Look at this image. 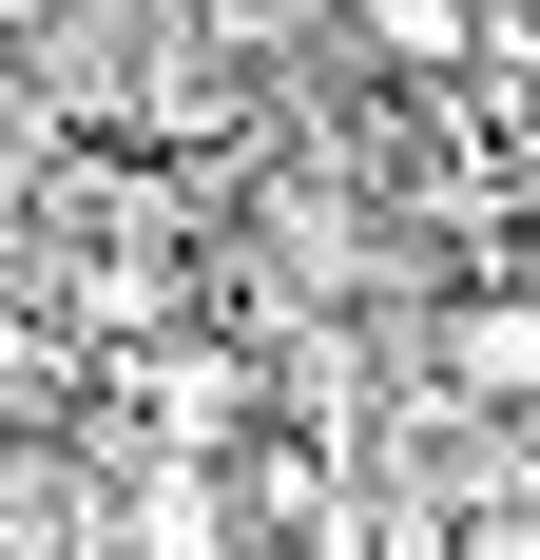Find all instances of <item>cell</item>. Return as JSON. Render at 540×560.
<instances>
[{"mask_svg":"<svg viewBox=\"0 0 540 560\" xmlns=\"http://www.w3.org/2000/svg\"><path fill=\"white\" fill-rule=\"evenodd\" d=\"M444 406H502V425L540 406V290H463L444 310Z\"/></svg>","mask_w":540,"mask_h":560,"instance_id":"1","label":"cell"},{"mask_svg":"<svg viewBox=\"0 0 540 560\" xmlns=\"http://www.w3.org/2000/svg\"><path fill=\"white\" fill-rule=\"evenodd\" d=\"M444 560H540V503H483V522H463Z\"/></svg>","mask_w":540,"mask_h":560,"instance_id":"3","label":"cell"},{"mask_svg":"<svg viewBox=\"0 0 540 560\" xmlns=\"http://www.w3.org/2000/svg\"><path fill=\"white\" fill-rule=\"evenodd\" d=\"M521 425H540V406H521Z\"/></svg>","mask_w":540,"mask_h":560,"instance_id":"4","label":"cell"},{"mask_svg":"<svg viewBox=\"0 0 540 560\" xmlns=\"http://www.w3.org/2000/svg\"><path fill=\"white\" fill-rule=\"evenodd\" d=\"M348 20H367L386 78H463V58H483V0H348Z\"/></svg>","mask_w":540,"mask_h":560,"instance_id":"2","label":"cell"}]
</instances>
